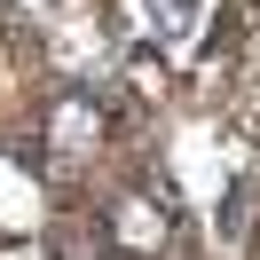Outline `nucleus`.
Masks as SVG:
<instances>
[{
  "label": "nucleus",
  "mask_w": 260,
  "mask_h": 260,
  "mask_svg": "<svg viewBox=\"0 0 260 260\" xmlns=\"http://www.w3.org/2000/svg\"><path fill=\"white\" fill-rule=\"evenodd\" d=\"M111 237L126 244V252H158V244H166V205H158V197H118Z\"/></svg>",
  "instance_id": "obj_1"
},
{
  "label": "nucleus",
  "mask_w": 260,
  "mask_h": 260,
  "mask_svg": "<svg viewBox=\"0 0 260 260\" xmlns=\"http://www.w3.org/2000/svg\"><path fill=\"white\" fill-rule=\"evenodd\" d=\"M197 24H205V0H142V32L158 48H189Z\"/></svg>",
  "instance_id": "obj_2"
}]
</instances>
